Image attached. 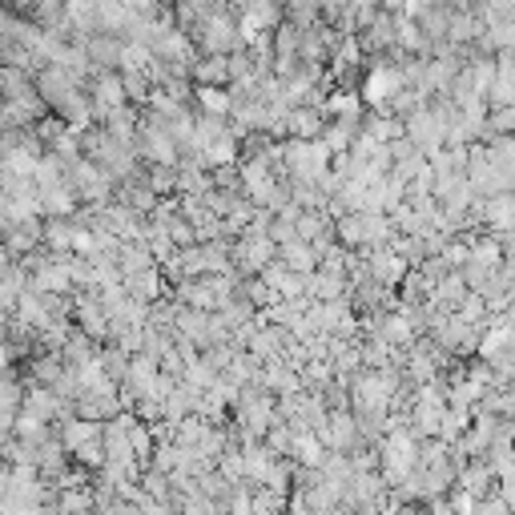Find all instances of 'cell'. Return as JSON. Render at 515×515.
I'll return each mask as SVG.
<instances>
[{
	"label": "cell",
	"mask_w": 515,
	"mask_h": 515,
	"mask_svg": "<svg viewBox=\"0 0 515 515\" xmlns=\"http://www.w3.org/2000/svg\"><path fill=\"white\" fill-rule=\"evenodd\" d=\"M467 515H515V511H511V507H507V499L495 491V495H483V499H475Z\"/></svg>",
	"instance_id": "obj_10"
},
{
	"label": "cell",
	"mask_w": 515,
	"mask_h": 515,
	"mask_svg": "<svg viewBox=\"0 0 515 515\" xmlns=\"http://www.w3.org/2000/svg\"><path fill=\"white\" fill-rule=\"evenodd\" d=\"M503 322H507V326H515V298L507 302V310H503Z\"/></svg>",
	"instance_id": "obj_11"
},
{
	"label": "cell",
	"mask_w": 515,
	"mask_h": 515,
	"mask_svg": "<svg viewBox=\"0 0 515 515\" xmlns=\"http://www.w3.org/2000/svg\"><path fill=\"white\" fill-rule=\"evenodd\" d=\"M278 262H282L286 270H294V274H314V270H318V254H314V246L302 242V238L278 246Z\"/></svg>",
	"instance_id": "obj_5"
},
{
	"label": "cell",
	"mask_w": 515,
	"mask_h": 515,
	"mask_svg": "<svg viewBox=\"0 0 515 515\" xmlns=\"http://www.w3.org/2000/svg\"><path fill=\"white\" fill-rule=\"evenodd\" d=\"M459 487L467 491V495H475V499H483V495H491V483H495V471H491V463L487 459H471V463H463L459 467Z\"/></svg>",
	"instance_id": "obj_4"
},
{
	"label": "cell",
	"mask_w": 515,
	"mask_h": 515,
	"mask_svg": "<svg viewBox=\"0 0 515 515\" xmlns=\"http://www.w3.org/2000/svg\"><path fill=\"white\" fill-rule=\"evenodd\" d=\"M367 270H371V278H375V282H383V286H399V282L411 274V262H407L395 246H375V250L367 254Z\"/></svg>",
	"instance_id": "obj_2"
},
{
	"label": "cell",
	"mask_w": 515,
	"mask_h": 515,
	"mask_svg": "<svg viewBox=\"0 0 515 515\" xmlns=\"http://www.w3.org/2000/svg\"><path fill=\"white\" fill-rule=\"evenodd\" d=\"M322 129H326V113L318 105H298V109L286 113V133L294 141H318Z\"/></svg>",
	"instance_id": "obj_3"
},
{
	"label": "cell",
	"mask_w": 515,
	"mask_h": 515,
	"mask_svg": "<svg viewBox=\"0 0 515 515\" xmlns=\"http://www.w3.org/2000/svg\"><path fill=\"white\" fill-rule=\"evenodd\" d=\"M415 467H419V435L407 431V427H395L387 435V443H383V475H387V483L403 487L415 475Z\"/></svg>",
	"instance_id": "obj_1"
},
{
	"label": "cell",
	"mask_w": 515,
	"mask_h": 515,
	"mask_svg": "<svg viewBox=\"0 0 515 515\" xmlns=\"http://www.w3.org/2000/svg\"><path fill=\"white\" fill-rule=\"evenodd\" d=\"M194 85L230 89V57H198V65H194Z\"/></svg>",
	"instance_id": "obj_6"
},
{
	"label": "cell",
	"mask_w": 515,
	"mask_h": 515,
	"mask_svg": "<svg viewBox=\"0 0 515 515\" xmlns=\"http://www.w3.org/2000/svg\"><path fill=\"white\" fill-rule=\"evenodd\" d=\"M125 290H129V298H137V302H153V298L161 294L157 266H153V270H141V274H129V278H125Z\"/></svg>",
	"instance_id": "obj_8"
},
{
	"label": "cell",
	"mask_w": 515,
	"mask_h": 515,
	"mask_svg": "<svg viewBox=\"0 0 515 515\" xmlns=\"http://www.w3.org/2000/svg\"><path fill=\"white\" fill-rule=\"evenodd\" d=\"M73 238H77V226H69L65 218H53V222L45 226V246H49L53 254H69V250H73Z\"/></svg>",
	"instance_id": "obj_9"
},
{
	"label": "cell",
	"mask_w": 515,
	"mask_h": 515,
	"mask_svg": "<svg viewBox=\"0 0 515 515\" xmlns=\"http://www.w3.org/2000/svg\"><path fill=\"white\" fill-rule=\"evenodd\" d=\"M194 97L202 101V113H214V117H226V113H234V93H230V89L194 85Z\"/></svg>",
	"instance_id": "obj_7"
}]
</instances>
